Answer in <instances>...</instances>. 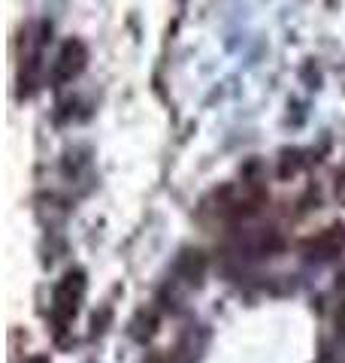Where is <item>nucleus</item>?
<instances>
[{"label": "nucleus", "mask_w": 345, "mask_h": 363, "mask_svg": "<svg viewBox=\"0 0 345 363\" xmlns=\"http://www.w3.org/2000/svg\"><path fill=\"white\" fill-rule=\"evenodd\" d=\"M82 294H85V276L82 269H70L67 276L58 281V288L52 294V318L58 327L70 324L76 312H79V303H82Z\"/></svg>", "instance_id": "nucleus-1"}, {"label": "nucleus", "mask_w": 345, "mask_h": 363, "mask_svg": "<svg viewBox=\"0 0 345 363\" xmlns=\"http://www.w3.org/2000/svg\"><path fill=\"white\" fill-rule=\"evenodd\" d=\"M85 61H88V52H85L82 43H79V40L64 43V49L58 52V58L52 64L55 82H70L73 76H79V73L85 70Z\"/></svg>", "instance_id": "nucleus-2"}]
</instances>
